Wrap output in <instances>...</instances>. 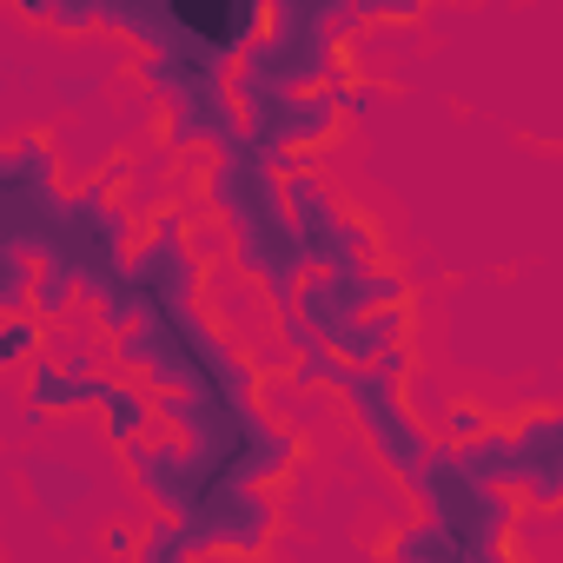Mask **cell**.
Wrapping results in <instances>:
<instances>
[{"instance_id": "cell-11", "label": "cell", "mask_w": 563, "mask_h": 563, "mask_svg": "<svg viewBox=\"0 0 563 563\" xmlns=\"http://www.w3.org/2000/svg\"><path fill=\"white\" fill-rule=\"evenodd\" d=\"M179 556H192V530H186L173 510H159V517L140 530V563H179Z\"/></svg>"}, {"instance_id": "cell-15", "label": "cell", "mask_w": 563, "mask_h": 563, "mask_svg": "<svg viewBox=\"0 0 563 563\" xmlns=\"http://www.w3.org/2000/svg\"><path fill=\"white\" fill-rule=\"evenodd\" d=\"M100 93V74H60L54 80V107H93Z\"/></svg>"}, {"instance_id": "cell-1", "label": "cell", "mask_w": 563, "mask_h": 563, "mask_svg": "<svg viewBox=\"0 0 563 563\" xmlns=\"http://www.w3.org/2000/svg\"><path fill=\"white\" fill-rule=\"evenodd\" d=\"M126 477L140 484L146 504L186 517V510L206 497V484H212L219 471H212L192 444H153V438H140V444H126Z\"/></svg>"}, {"instance_id": "cell-13", "label": "cell", "mask_w": 563, "mask_h": 563, "mask_svg": "<svg viewBox=\"0 0 563 563\" xmlns=\"http://www.w3.org/2000/svg\"><path fill=\"white\" fill-rule=\"evenodd\" d=\"M431 431H438L444 444H471V438H484V431H490V411H484V405H471V398H444V411L431 418Z\"/></svg>"}, {"instance_id": "cell-6", "label": "cell", "mask_w": 563, "mask_h": 563, "mask_svg": "<svg viewBox=\"0 0 563 563\" xmlns=\"http://www.w3.org/2000/svg\"><path fill=\"white\" fill-rule=\"evenodd\" d=\"M93 411H100L107 444H120V451H126V444H140V438H146V424L159 418V398H146V391H140V385H126V378H107Z\"/></svg>"}, {"instance_id": "cell-8", "label": "cell", "mask_w": 563, "mask_h": 563, "mask_svg": "<svg viewBox=\"0 0 563 563\" xmlns=\"http://www.w3.org/2000/svg\"><path fill=\"white\" fill-rule=\"evenodd\" d=\"M87 292V278L67 265V258H41V278H34V312L47 319V325H60L67 312H74V299Z\"/></svg>"}, {"instance_id": "cell-16", "label": "cell", "mask_w": 563, "mask_h": 563, "mask_svg": "<svg viewBox=\"0 0 563 563\" xmlns=\"http://www.w3.org/2000/svg\"><path fill=\"white\" fill-rule=\"evenodd\" d=\"M100 550H107V556H140V530H133V523H107V530H100Z\"/></svg>"}, {"instance_id": "cell-12", "label": "cell", "mask_w": 563, "mask_h": 563, "mask_svg": "<svg viewBox=\"0 0 563 563\" xmlns=\"http://www.w3.org/2000/svg\"><path fill=\"white\" fill-rule=\"evenodd\" d=\"M0 179H54V146L41 133H21L8 153H0Z\"/></svg>"}, {"instance_id": "cell-14", "label": "cell", "mask_w": 563, "mask_h": 563, "mask_svg": "<svg viewBox=\"0 0 563 563\" xmlns=\"http://www.w3.org/2000/svg\"><path fill=\"white\" fill-rule=\"evenodd\" d=\"M424 8H431V0H352L358 21H385V27H405V21H418Z\"/></svg>"}, {"instance_id": "cell-2", "label": "cell", "mask_w": 563, "mask_h": 563, "mask_svg": "<svg viewBox=\"0 0 563 563\" xmlns=\"http://www.w3.org/2000/svg\"><path fill=\"white\" fill-rule=\"evenodd\" d=\"M21 477H27V490H34V510H47V517H74V510L93 497V477H87L80 464L54 457V451H27V457H21Z\"/></svg>"}, {"instance_id": "cell-7", "label": "cell", "mask_w": 563, "mask_h": 563, "mask_svg": "<svg viewBox=\"0 0 563 563\" xmlns=\"http://www.w3.org/2000/svg\"><path fill=\"white\" fill-rule=\"evenodd\" d=\"M34 278H41V252L0 239V312H27L34 306Z\"/></svg>"}, {"instance_id": "cell-10", "label": "cell", "mask_w": 563, "mask_h": 563, "mask_svg": "<svg viewBox=\"0 0 563 563\" xmlns=\"http://www.w3.org/2000/svg\"><path fill=\"white\" fill-rule=\"evenodd\" d=\"M385 556H411V563H418V556H464V550H457L451 523L431 510L424 523H405V530H391V537H385Z\"/></svg>"}, {"instance_id": "cell-3", "label": "cell", "mask_w": 563, "mask_h": 563, "mask_svg": "<svg viewBox=\"0 0 563 563\" xmlns=\"http://www.w3.org/2000/svg\"><path fill=\"white\" fill-rule=\"evenodd\" d=\"M21 378H27V398H34V405H47L54 418L100 405V385H107L100 372H80V365H67V358H34Z\"/></svg>"}, {"instance_id": "cell-9", "label": "cell", "mask_w": 563, "mask_h": 563, "mask_svg": "<svg viewBox=\"0 0 563 563\" xmlns=\"http://www.w3.org/2000/svg\"><path fill=\"white\" fill-rule=\"evenodd\" d=\"M47 319L27 306V312H8V325H0V365H8V372H27L34 358H41V345H47Z\"/></svg>"}, {"instance_id": "cell-5", "label": "cell", "mask_w": 563, "mask_h": 563, "mask_svg": "<svg viewBox=\"0 0 563 563\" xmlns=\"http://www.w3.org/2000/svg\"><path fill=\"white\" fill-rule=\"evenodd\" d=\"M339 113H345V107H339L332 87H306V93L286 100V113H278L272 140H278V146H299V153H306V146H325V140L339 133Z\"/></svg>"}, {"instance_id": "cell-4", "label": "cell", "mask_w": 563, "mask_h": 563, "mask_svg": "<svg viewBox=\"0 0 563 563\" xmlns=\"http://www.w3.org/2000/svg\"><path fill=\"white\" fill-rule=\"evenodd\" d=\"M411 339V299L405 306H372V312H358L352 325H339V352L352 358V365H378L391 345H405Z\"/></svg>"}]
</instances>
